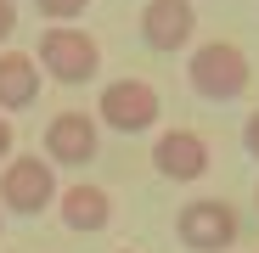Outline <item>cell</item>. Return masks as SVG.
<instances>
[{"instance_id": "1", "label": "cell", "mask_w": 259, "mask_h": 253, "mask_svg": "<svg viewBox=\"0 0 259 253\" xmlns=\"http://www.w3.org/2000/svg\"><path fill=\"white\" fill-rule=\"evenodd\" d=\"M248 79H253V68H248L242 45H231V39H203L186 57V84L203 102H237L248 90Z\"/></svg>"}, {"instance_id": "6", "label": "cell", "mask_w": 259, "mask_h": 253, "mask_svg": "<svg viewBox=\"0 0 259 253\" xmlns=\"http://www.w3.org/2000/svg\"><path fill=\"white\" fill-rule=\"evenodd\" d=\"M102 152V124L96 113H84V107H62L51 124H46V158L57 169H84Z\"/></svg>"}, {"instance_id": "12", "label": "cell", "mask_w": 259, "mask_h": 253, "mask_svg": "<svg viewBox=\"0 0 259 253\" xmlns=\"http://www.w3.org/2000/svg\"><path fill=\"white\" fill-rule=\"evenodd\" d=\"M242 146H248V158H259V107L242 118Z\"/></svg>"}, {"instance_id": "7", "label": "cell", "mask_w": 259, "mask_h": 253, "mask_svg": "<svg viewBox=\"0 0 259 253\" xmlns=\"http://www.w3.org/2000/svg\"><path fill=\"white\" fill-rule=\"evenodd\" d=\"M197 39V6L192 0H147L141 6V45L158 57H181Z\"/></svg>"}, {"instance_id": "13", "label": "cell", "mask_w": 259, "mask_h": 253, "mask_svg": "<svg viewBox=\"0 0 259 253\" xmlns=\"http://www.w3.org/2000/svg\"><path fill=\"white\" fill-rule=\"evenodd\" d=\"M17 34V0H0V45Z\"/></svg>"}, {"instance_id": "15", "label": "cell", "mask_w": 259, "mask_h": 253, "mask_svg": "<svg viewBox=\"0 0 259 253\" xmlns=\"http://www.w3.org/2000/svg\"><path fill=\"white\" fill-rule=\"evenodd\" d=\"M0 214H6V208H0ZM0 231H6V220H0Z\"/></svg>"}, {"instance_id": "11", "label": "cell", "mask_w": 259, "mask_h": 253, "mask_svg": "<svg viewBox=\"0 0 259 253\" xmlns=\"http://www.w3.org/2000/svg\"><path fill=\"white\" fill-rule=\"evenodd\" d=\"M84 6H91V0H34V12H39V17H51V23H73Z\"/></svg>"}, {"instance_id": "3", "label": "cell", "mask_w": 259, "mask_h": 253, "mask_svg": "<svg viewBox=\"0 0 259 253\" xmlns=\"http://www.w3.org/2000/svg\"><path fill=\"white\" fill-rule=\"evenodd\" d=\"M34 57H39V73L57 79V84H91L102 73V45L84 28H73V23H51L46 34H39Z\"/></svg>"}, {"instance_id": "16", "label": "cell", "mask_w": 259, "mask_h": 253, "mask_svg": "<svg viewBox=\"0 0 259 253\" xmlns=\"http://www.w3.org/2000/svg\"><path fill=\"white\" fill-rule=\"evenodd\" d=\"M253 203H259V186H253Z\"/></svg>"}, {"instance_id": "9", "label": "cell", "mask_w": 259, "mask_h": 253, "mask_svg": "<svg viewBox=\"0 0 259 253\" xmlns=\"http://www.w3.org/2000/svg\"><path fill=\"white\" fill-rule=\"evenodd\" d=\"M57 214H62V225L73 236H96V231L113 225V197L102 186H91V180H79V186H62L57 191Z\"/></svg>"}, {"instance_id": "10", "label": "cell", "mask_w": 259, "mask_h": 253, "mask_svg": "<svg viewBox=\"0 0 259 253\" xmlns=\"http://www.w3.org/2000/svg\"><path fill=\"white\" fill-rule=\"evenodd\" d=\"M39 102V62L28 51H0V113H28Z\"/></svg>"}, {"instance_id": "4", "label": "cell", "mask_w": 259, "mask_h": 253, "mask_svg": "<svg viewBox=\"0 0 259 253\" xmlns=\"http://www.w3.org/2000/svg\"><path fill=\"white\" fill-rule=\"evenodd\" d=\"M175 236L192 253H226L242 236V214L226 197H192V203H181V214H175Z\"/></svg>"}, {"instance_id": "8", "label": "cell", "mask_w": 259, "mask_h": 253, "mask_svg": "<svg viewBox=\"0 0 259 253\" xmlns=\"http://www.w3.org/2000/svg\"><path fill=\"white\" fill-rule=\"evenodd\" d=\"M152 169L175 186H192V180L208 175V141L197 130H163L152 141Z\"/></svg>"}, {"instance_id": "14", "label": "cell", "mask_w": 259, "mask_h": 253, "mask_svg": "<svg viewBox=\"0 0 259 253\" xmlns=\"http://www.w3.org/2000/svg\"><path fill=\"white\" fill-rule=\"evenodd\" d=\"M12 146H17V135H12V124H6V113H0V163L12 158Z\"/></svg>"}, {"instance_id": "5", "label": "cell", "mask_w": 259, "mask_h": 253, "mask_svg": "<svg viewBox=\"0 0 259 253\" xmlns=\"http://www.w3.org/2000/svg\"><path fill=\"white\" fill-rule=\"evenodd\" d=\"M158 118H163V102L147 79H107L96 96V124H107L118 135H147Z\"/></svg>"}, {"instance_id": "2", "label": "cell", "mask_w": 259, "mask_h": 253, "mask_svg": "<svg viewBox=\"0 0 259 253\" xmlns=\"http://www.w3.org/2000/svg\"><path fill=\"white\" fill-rule=\"evenodd\" d=\"M57 163L46 152H23V158H6L0 163V208L6 214H46V208H57Z\"/></svg>"}]
</instances>
